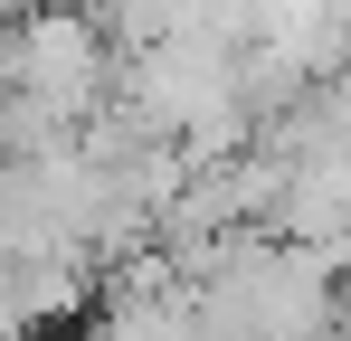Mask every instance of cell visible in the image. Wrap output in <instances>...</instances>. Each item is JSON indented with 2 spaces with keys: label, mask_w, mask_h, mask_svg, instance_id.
<instances>
[{
  "label": "cell",
  "mask_w": 351,
  "mask_h": 341,
  "mask_svg": "<svg viewBox=\"0 0 351 341\" xmlns=\"http://www.w3.org/2000/svg\"><path fill=\"white\" fill-rule=\"evenodd\" d=\"M123 86V48L95 0H19L10 19V95L48 105L58 123H95Z\"/></svg>",
  "instance_id": "cell-1"
}]
</instances>
